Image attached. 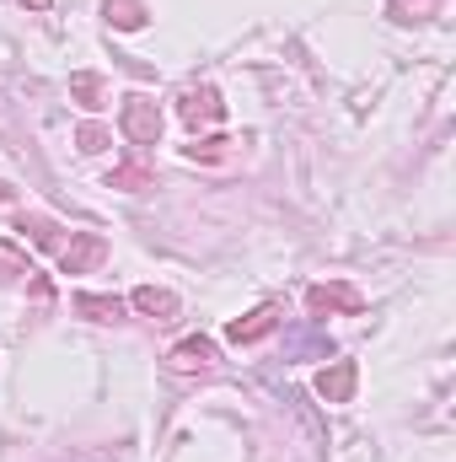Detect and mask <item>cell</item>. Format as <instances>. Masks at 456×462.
<instances>
[{
	"label": "cell",
	"instance_id": "obj_1",
	"mask_svg": "<svg viewBox=\"0 0 456 462\" xmlns=\"http://www.w3.org/2000/svg\"><path fill=\"white\" fill-rule=\"evenodd\" d=\"M118 118H123V134H129L134 145H156V140H161V108H156L145 92H129L123 108H118Z\"/></svg>",
	"mask_w": 456,
	"mask_h": 462
},
{
	"label": "cell",
	"instance_id": "obj_2",
	"mask_svg": "<svg viewBox=\"0 0 456 462\" xmlns=\"http://www.w3.org/2000/svg\"><path fill=\"white\" fill-rule=\"evenodd\" d=\"M178 114H183L188 129H199V124H221V118H226V103H221L215 87H188L183 103H178Z\"/></svg>",
	"mask_w": 456,
	"mask_h": 462
},
{
	"label": "cell",
	"instance_id": "obj_3",
	"mask_svg": "<svg viewBox=\"0 0 456 462\" xmlns=\"http://www.w3.org/2000/svg\"><path fill=\"white\" fill-rule=\"evenodd\" d=\"M103 258H108V242L92 236V231H87V236H70V242L59 247V269H65V274H87V269H97Z\"/></svg>",
	"mask_w": 456,
	"mask_h": 462
},
{
	"label": "cell",
	"instance_id": "obj_4",
	"mask_svg": "<svg viewBox=\"0 0 456 462\" xmlns=\"http://www.w3.org/2000/svg\"><path fill=\"white\" fill-rule=\"evenodd\" d=\"M306 307H312V318L360 312V291H354V285H312V291H306Z\"/></svg>",
	"mask_w": 456,
	"mask_h": 462
},
{
	"label": "cell",
	"instance_id": "obj_5",
	"mask_svg": "<svg viewBox=\"0 0 456 462\" xmlns=\"http://www.w3.org/2000/svg\"><path fill=\"white\" fill-rule=\"evenodd\" d=\"M274 328H279V307L269 301V307H258V312L236 318V323L226 328V339H231V345H258V339H263V334H274Z\"/></svg>",
	"mask_w": 456,
	"mask_h": 462
},
{
	"label": "cell",
	"instance_id": "obj_6",
	"mask_svg": "<svg viewBox=\"0 0 456 462\" xmlns=\"http://www.w3.org/2000/svg\"><path fill=\"white\" fill-rule=\"evenodd\" d=\"M354 382H360V371H354V360H339V365H328V371H317V393H323L328 403H349V398H354Z\"/></svg>",
	"mask_w": 456,
	"mask_h": 462
},
{
	"label": "cell",
	"instance_id": "obj_7",
	"mask_svg": "<svg viewBox=\"0 0 456 462\" xmlns=\"http://www.w3.org/2000/svg\"><path fill=\"white\" fill-rule=\"evenodd\" d=\"M129 301H134L145 318H156V323H172V318H178V296H172V291H161V285H140Z\"/></svg>",
	"mask_w": 456,
	"mask_h": 462
},
{
	"label": "cell",
	"instance_id": "obj_8",
	"mask_svg": "<svg viewBox=\"0 0 456 462\" xmlns=\"http://www.w3.org/2000/svg\"><path fill=\"white\" fill-rule=\"evenodd\" d=\"M167 360H172V371H199V365H215V345L210 339H183Z\"/></svg>",
	"mask_w": 456,
	"mask_h": 462
},
{
	"label": "cell",
	"instance_id": "obj_9",
	"mask_svg": "<svg viewBox=\"0 0 456 462\" xmlns=\"http://www.w3.org/2000/svg\"><path fill=\"white\" fill-rule=\"evenodd\" d=\"M76 312L92 318V323H114V318H123V301H118V296H92V291H81V296H76Z\"/></svg>",
	"mask_w": 456,
	"mask_h": 462
},
{
	"label": "cell",
	"instance_id": "obj_10",
	"mask_svg": "<svg viewBox=\"0 0 456 462\" xmlns=\"http://www.w3.org/2000/svg\"><path fill=\"white\" fill-rule=\"evenodd\" d=\"M22 274H32L27 253H22L11 236H0V285H11V280H22Z\"/></svg>",
	"mask_w": 456,
	"mask_h": 462
},
{
	"label": "cell",
	"instance_id": "obj_11",
	"mask_svg": "<svg viewBox=\"0 0 456 462\" xmlns=\"http://www.w3.org/2000/svg\"><path fill=\"white\" fill-rule=\"evenodd\" d=\"M70 97H76L81 108H103V81H97L92 70H76V76H70Z\"/></svg>",
	"mask_w": 456,
	"mask_h": 462
},
{
	"label": "cell",
	"instance_id": "obj_12",
	"mask_svg": "<svg viewBox=\"0 0 456 462\" xmlns=\"http://www.w3.org/2000/svg\"><path fill=\"white\" fill-rule=\"evenodd\" d=\"M108 22L123 27V32H134L145 22V11H140V0H108Z\"/></svg>",
	"mask_w": 456,
	"mask_h": 462
},
{
	"label": "cell",
	"instance_id": "obj_13",
	"mask_svg": "<svg viewBox=\"0 0 456 462\" xmlns=\"http://www.w3.org/2000/svg\"><path fill=\"white\" fill-rule=\"evenodd\" d=\"M435 5H441V0H392V16H397V22H424Z\"/></svg>",
	"mask_w": 456,
	"mask_h": 462
},
{
	"label": "cell",
	"instance_id": "obj_14",
	"mask_svg": "<svg viewBox=\"0 0 456 462\" xmlns=\"http://www.w3.org/2000/svg\"><path fill=\"white\" fill-rule=\"evenodd\" d=\"M226 145L231 140H221V134H215V140H194L188 156H194V162H215V156H226Z\"/></svg>",
	"mask_w": 456,
	"mask_h": 462
},
{
	"label": "cell",
	"instance_id": "obj_15",
	"mask_svg": "<svg viewBox=\"0 0 456 462\" xmlns=\"http://www.w3.org/2000/svg\"><path fill=\"white\" fill-rule=\"evenodd\" d=\"M76 140H81V151H103V145H108V129H97V124H87V129H81Z\"/></svg>",
	"mask_w": 456,
	"mask_h": 462
},
{
	"label": "cell",
	"instance_id": "obj_16",
	"mask_svg": "<svg viewBox=\"0 0 456 462\" xmlns=\"http://www.w3.org/2000/svg\"><path fill=\"white\" fill-rule=\"evenodd\" d=\"M108 183H114V189H140V183H145V172H140V167H123V172H114Z\"/></svg>",
	"mask_w": 456,
	"mask_h": 462
},
{
	"label": "cell",
	"instance_id": "obj_17",
	"mask_svg": "<svg viewBox=\"0 0 456 462\" xmlns=\"http://www.w3.org/2000/svg\"><path fill=\"white\" fill-rule=\"evenodd\" d=\"M27 5H32V11H49V5H54V0H27Z\"/></svg>",
	"mask_w": 456,
	"mask_h": 462
}]
</instances>
